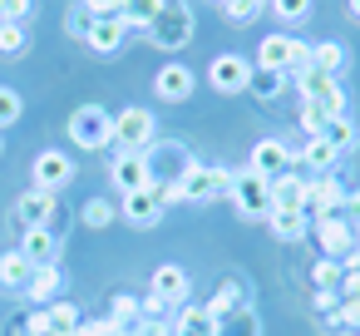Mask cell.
<instances>
[{
  "mask_svg": "<svg viewBox=\"0 0 360 336\" xmlns=\"http://www.w3.org/2000/svg\"><path fill=\"white\" fill-rule=\"evenodd\" d=\"M30 262H25V252L20 247H11L6 257H0V287H6V292H25V282H30Z\"/></svg>",
  "mask_w": 360,
  "mask_h": 336,
  "instance_id": "obj_25",
  "label": "cell"
},
{
  "mask_svg": "<svg viewBox=\"0 0 360 336\" xmlns=\"http://www.w3.org/2000/svg\"><path fill=\"white\" fill-rule=\"evenodd\" d=\"M311 232H316V242H321V257H335V262H345V257L355 252V228H350V218H345V213L311 218Z\"/></svg>",
  "mask_w": 360,
  "mask_h": 336,
  "instance_id": "obj_5",
  "label": "cell"
},
{
  "mask_svg": "<svg viewBox=\"0 0 360 336\" xmlns=\"http://www.w3.org/2000/svg\"><path fill=\"white\" fill-rule=\"evenodd\" d=\"M158 139V119H153V109H119L114 114V139H109V149L114 154H143L148 144Z\"/></svg>",
  "mask_w": 360,
  "mask_h": 336,
  "instance_id": "obj_2",
  "label": "cell"
},
{
  "mask_svg": "<svg viewBox=\"0 0 360 336\" xmlns=\"http://www.w3.org/2000/svg\"><path fill=\"white\" fill-rule=\"evenodd\" d=\"M163 306H183L188 301V292H193V282H188V272L178 267V262H163V267H153V287H148Z\"/></svg>",
  "mask_w": 360,
  "mask_h": 336,
  "instance_id": "obj_12",
  "label": "cell"
},
{
  "mask_svg": "<svg viewBox=\"0 0 360 336\" xmlns=\"http://www.w3.org/2000/svg\"><path fill=\"white\" fill-rule=\"evenodd\" d=\"M143 35L158 45V50H183L193 40V6L188 0H163L158 15L143 25Z\"/></svg>",
  "mask_w": 360,
  "mask_h": 336,
  "instance_id": "obj_1",
  "label": "cell"
},
{
  "mask_svg": "<svg viewBox=\"0 0 360 336\" xmlns=\"http://www.w3.org/2000/svg\"><path fill=\"white\" fill-rule=\"evenodd\" d=\"M232 168H217V163H193L183 178H178V188H183V203H212V198H222V193H232Z\"/></svg>",
  "mask_w": 360,
  "mask_h": 336,
  "instance_id": "obj_3",
  "label": "cell"
},
{
  "mask_svg": "<svg viewBox=\"0 0 360 336\" xmlns=\"http://www.w3.org/2000/svg\"><path fill=\"white\" fill-rule=\"evenodd\" d=\"M306 65H311V40H296V35H291V75L306 70Z\"/></svg>",
  "mask_w": 360,
  "mask_h": 336,
  "instance_id": "obj_43",
  "label": "cell"
},
{
  "mask_svg": "<svg viewBox=\"0 0 360 336\" xmlns=\"http://www.w3.org/2000/svg\"><path fill=\"white\" fill-rule=\"evenodd\" d=\"M94 20H99V15H94V11L84 6V0H79V6L70 11V35H75V40H89V30H94Z\"/></svg>",
  "mask_w": 360,
  "mask_h": 336,
  "instance_id": "obj_36",
  "label": "cell"
},
{
  "mask_svg": "<svg viewBox=\"0 0 360 336\" xmlns=\"http://www.w3.org/2000/svg\"><path fill=\"white\" fill-rule=\"evenodd\" d=\"M321 139H326L335 154H345V149H355V139H360V134H355V119H350V114H340V119H330V124H326V134H321Z\"/></svg>",
  "mask_w": 360,
  "mask_h": 336,
  "instance_id": "obj_28",
  "label": "cell"
},
{
  "mask_svg": "<svg viewBox=\"0 0 360 336\" xmlns=\"http://www.w3.org/2000/svg\"><path fill=\"white\" fill-rule=\"evenodd\" d=\"M345 60H350V55H345V45H340V40H316V45H311V65H316V70H326L330 80H340V75H345Z\"/></svg>",
  "mask_w": 360,
  "mask_h": 336,
  "instance_id": "obj_24",
  "label": "cell"
},
{
  "mask_svg": "<svg viewBox=\"0 0 360 336\" xmlns=\"http://www.w3.org/2000/svg\"><path fill=\"white\" fill-rule=\"evenodd\" d=\"M291 158H296V163H306V168H316V173H335V163H340V154H335L321 134H316V139H306L301 149H291Z\"/></svg>",
  "mask_w": 360,
  "mask_h": 336,
  "instance_id": "obj_21",
  "label": "cell"
},
{
  "mask_svg": "<svg viewBox=\"0 0 360 336\" xmlns=\"http://www.w3.org/2000/svg\"><path fill=\"white\" fill-rule=\"evenodd\" d=\"M335 292H340V297H360V272H345Z\"/></svg>",
  "mask_w": 360,
  "mask_h": 336,
  "instance_id": "obj_46",
  "label": "cell"
},
{
  "mask_svg": "<svg viewBox=\"0 0 360 336\" xmlns=\"http://www.w3.org/2000/svg\"><path fill=\"white\" fill-rule=\"evenodd\" d=\"M25 331H30V336H55V321H50V311H45V306H40V311H30Z\"/></svg>",
  "mask_w": 360,
  "mask_h": 336,
  "instance_id": "obj_42",
  "label": "cell"
},
{
  "mask_svg": "<svg viewBox=\"0 0 360 336\" xmlns=\"http://www.w3.org/2000/svg\"><path fill=\"white\" fill-rule=\"evenodd\" d=\"M227 198L237 203L242 218H266V213H271V183H266L262 173H252V168H242V173L232 178V193H227Z\"/></svg>",
  "mask_w": 360,
  "mask_h": 336,
  "instance_id": "obj_6",
  "label": "cell"
},
{
  "mask_svg": "<svg viewBox=\"0 0 360 336\" xmlns=\"http://www.w3.org/2000/svg\"><path fill=\"white\" fill-rule=\"evenodd\" d=\"M311 277H316V287H326V292H335V287H340V277H345V267H340L335 257H321Z\"/></svg>",
  "mask_w": 360,
  "mask_h": 336,
  "instance_id": "obj_33",
  "label": "cell"
},
{
  "mask_svg": "<svg viewBox=\"0 0 360 336\" xmlns=\"http://www.w3.org/2000/svg\"><path fill=\"white\" fill-rule=\"evenodd\" d=\"M75 178V163L60 154V149H45L40 158H35V188H45V193H55V188H65Z\"/></svg>",
  "mask_w": 360,
  "mask_h": 336,
  "instance_id": "obj_14",
  "label": "cell"
},
{
  "mask_svg": "<svg viewBox=\"0 0 360 336\" xmlns=\"http://www.w3.org/2000/svg\"><path fill=\"white\" fill-rule=\"evenodd\" d=\"M257 70L291 75V35H266V40L257 45Z\"/></svg>",
  "mask_w": 360,
  "mask_h": 336,
  "instance_id": "obj_20",
  "label": "cell"
},
{
  "mask_svg": "<svg viewBox=\"0 0 360 336\" xmlns=\"http://www.w3.org/2000/svg\"><path fill=\"white\" fill-rule=\"evenodd\" d=\"M345 218H350V228H360V188H350L345 193V208H340Z\"/></svg>",
  "mask_w": 360,
  "mask_h": 336,
  "instance_id": "obj_44",
  "label": "cell"
},
{
  "mask_svg": "<svg viewBox=\"0 0 360 336\" xmlns=\"http://www.w3.org/2000/svg\"><path fill=\"white\" fill-rule=\"evenodd\" d=\"M350 15H355V20H360V0H350Z\"/></svg>",
  "mask_w": 360,
  "mask_h": 336,
  "instance_id": "obj_47",
  "label": "cell"
},
{
  "mask_svg": "<svg viewBox=\"0 0 360 336\" xmlns=\"http://www.w3.org/2000/svg\"><path fill=\"white\" fill-rule=\"evenodd\" d=\"M0 154H6V134H0Z\"/></svg>",
  "mask_w": 360,
  "mask_h": 336,
  "instance_id": "obj_49",
  "label": "cell"
},
{
  "mask_svg": "<svg viewBox=\"0 0 360 336\" xmlns=\"http://www.w3.org/2000/svg\"><path fill=\"white\" fill-rule=\"evenodd\" d=\"M266 228L281 237V242H301L311 232V213L306 208H271L266 213Z\"/></svg>",
  "mask_w": 360,
  "mask_h": 336,
  "instance_id": "obj_15",
  "label": "cell"
},
{
  "mask_svg": "<svg viewBox=\"0 0 360 336\" xmlns=\"http://www.w3.org/2000/svg\"><path fill=\"white\" fill-rule=\"evenodd\" d=\"M262 6H266V0H222V11H227V20H257L262 15Z\"/></svg>",
  "mask_w": 360,
  "mask_h": 336,
  "instance_id": "obj_34",
  "label": "cell"
},
{
  "mask_svg": "<svg viewBox=\"0 0 360 336\" xmlns=\"http://www.w3.org/2000/svg\"><path fill=\"white\" fill-rule=\"evenodd\" d=\"M153 89H158V99H188L193 94V70L188 65H163Z\"/></svg>",
  "mask_w": 360,
  "mask_h": 336,
  "instance_id": "obj_22",
  "label": "cell"
},
{
  "mask_svg": "<svg viewBox=\"0 0 360 336\" xmlns=\"http://www.w3.org/2000/svg\"><path fill=\"white\" fill-rule=\"evenodd\" d=\"M114 188L119 193H139L153 183V168H148V154H114V168H109Z\"/></svg>",
  "mask_w": 360,
  "mask_h": 336,
  "instance_id": "obj_10",
  "label": "cell"
},
{
  "mask_svg": "<svg viewBox=\"0 0 360 336\" xmlns=\"http://www.w3.org/2000/svg\"><path fill=\"white\" fill-rule=\"evenodd\" d=\"M262 326H257V311L252 306H242V311H232V316H217V336H257Z\"/></svg>",
  "mask_w": 360,
  "mask_h": 336,
  "instance_id": "obj_29",
  "label": "cell"
},
{
  "mask_svg": "<svg viewBox=\"0 0 360 336\" xmlns=\"http://www.w3.org/2000/svg\"><path fill=\"white\" fill-rule=\"evenodd\" d=\"M306 203H311V178H301V173L271 178V208H306Z\"/></svg>",
  "mask_w": 360,
  "mask_h": 336,
  "instance_id": "obj_17",
  "label": "cell"
},
{
  "mask_svg": "<svg viewBox=\"0 0 360 336\" xmlns=\"http://www.w3.org/2000/svg\"><path fill=\"white\" fill-rule=\"evenodd\" d=\"M291 163H296V158H291V144H281V139H257V149H252V163H247V168H252V173H262V178L271 183V178L291 173Z\"/></svg>",
  "mask_w": 360,
  "mask_h": 336,
  "instance_id": "obj_9",
  "label": "cell"
},
{
  "mask_svg": "<svg viewBox=\"0 0 360 336\" xmlns=\"http://www.w3.org/2000/svg\"><path fill=\"white\" fill-rule=\"evenodd\" d=\"M30 45V30L25 25H6V20H0V55H20Z\"/></svg>",
  "mask_w": 360,
  "mask_h": 336,
  "instance_id": "obj_32",
  "label": "cell"
},
{
  "mask_svg": "<svg viewBox=\"0 0 360 336\" xmlns=\"http://www.w3.org/2000/svg\"><path fill=\"white\" fill-rule=\"evenodd\" d=\"M84 223H89V228H109V223H114V203H109V198H89V203H84Z\"/></svg>",
  "mask_w": 360,
  "mask_h": 336,
  "instance_id": "obj_37",
  "label": "cell"
},
{
  "mask_svg": "<svg viewBox=\"0 0 360 336\" xmlns=\"http://www.w3.org/2000/svg\"><path fill=\"white\" fill-rule=\"evenodd\" d=\"M20 252H25L30 267H50L55 252H60V237L50 228H30V232H20Z\"/></svg>",
  "mask_w": 360,
  "mask_h": 336,
  "instance_id": "obj_18",
  "label": "cell"
},
{
  "mask_svg": "<svg viewBox=\"0 0 360 336\" xmlns=\"http://www.w3.org/2000/svg\"><path fill=\"white\" fill-rule=\"evenodd\" d=\"M70 139H75V149H109V139H114V114L109 109H99V104H84V109H75V119H70Z\"/></svg>",
  "mask_w": 360,
  "mask_h": 336,
  "instance_id": "obj_4",
  "label": "cell"
},
{
  "mask_svg": "<svg viewBox=\"0 0 360 336\" xmlns=\"http://www.w3.org/2000/svg\"><path fill=\"white\" fill-rule=\"evenodd\" d=\"M158 6H163V0H124V6H119V20H124V25L139 35V30H143V25L158 15Z\"/></svg>",
  "mask_w": 360,
  "mask_h": 336,
  "instance_id": "obj_27",
  "label": "cell"
},
{
  "mask_svg": "<svg viewBox=\"0 0 360 336\" xmlns=\"http://www.w3.org/2000/svg\"><path fill=\"white\" fill-rule=\"evenodd\" d=\"M281 85H286V75H276V70H257V65H252V85H247V89H252L257 99H276Z\"/></svg>",
  "mask_w": 360,
  "mask_h": 336,
  "instance_id": "obj_31",
  "label": "cell"
},
{
  "mask_svg": "<svg viewBox=\"0 0 360 336\" xmlns=\"http://www.w3.org/2000/svg\"><path fill=\"white\" fill-rule=\"evenodd\" d=\"M271 11H276L286 25H296V20H306V15H311V0H271Z\"/></svg>",
  "mask_w": 360,
  "mask_h": 336,
  "instance_id": "obj_39",
  "label": "cell"
},
{
  "mask_svg": "<svg viewBox=\"0 0 360 336\" xmlns=\"http://www.w3.org/2000/svg\"><path fill=\"white\" fill-rule=\"evenodd\" d=\"M335 306H340V292L316 287V311H321V321H330V316H335Z\"/></svg>",
  "mask_w": 360,
  "mask_h": 336,
  "instance_id": "obj_41",
  "label": "cell"
},
{
  "mask_svg": "<svg viewBox=\"0 0 360 336\" xmlns=\"http://www.w3.org/2000/svg\"><path fill=\"white\" fill-rule=\"evenodd\" d=\"M173 336H217V316H212L207 306H188V301H183Z\"/></svg>",
  "mask_w": 360,
  "mask_h": 336,
  "instance_id": "obj_23",
  "label": "cell"
},
{
  "mask_svg": "<svg viewBox=\"0 0 360 336\" xmlns=\"http://www.w3.org/2000/svg\"><path fill=\"white\" fill-rule=\"evenodd\" d=\"M207 80H212L217 94H247V85H252V60H247V55H217V60L207 65Z\"/></svg>",
  "mask_w": 360,
  "mask_h": 336,
  "instance_id": "obj_7",
  "label": "cell"
},
{
  "mask_svg": "<svg viewBox=\"0 0 360 336\" xmlns=\"http://www.w3.org/2000/svg\"><path fill=\"white\" fill-rule=\"evenodd\" d=\"M129 35H134V30H129V25H124L119 15H99L84 45H89V50H99V55H114V50H119V45H124Z\"/></svg>",
  "mask_w": 360,
  "mask_h": 336,
  "instance_id": "obj_16",
  "label": "cell"
},
{
  "mask_svg": "<svg viewBox=\"0 0 360 336\" xmlns=\"http://www.w3.org/2000/svg\"><path fill=\"white\" fill-rule=\"evenodd\" d=\"M84 6H89L94 15H119V6H124V0H84Z\"/></svg>",
  "mask_w": 360,
  "mask_h": 336,
  "instance_id": "obj_45",
  "label": "cell"
},
{
  "mask_svg": "<svg viewBox=\"0 0 360 336\" xmlns=\"http://www.w3.org/2000/svg\"><path fill=\"white\" fill-rule=\"evenodd\" d=\"M109 316H114V321H124V326H129V321H134V316H139V297H129V292H119V297H114V301H109Z\"/></svg>",
  "mask_w": 360,
  "mask_h": 336,
  "instance_id": "obj_40",
  "label": "cell"
},
{
  "mask_svg": "<svg viewBox=\"0 0 360 336\" xmlns=\"http://www.w3.org/2000/svg\"><path fill=\"white\" fill-rule=\"evenodd\" d=\"M30 11H35V0H0V20L6 25H25Z\"/></svg>",
  "mask_w": 360,
  "mask_h": 336,
  "instance_id": "obj_38",
  "label": "cell"
},
{
  "mask_svg": "<svg viewBox=\"0 0 360 336\" xmlns=\"http://www.w3.org/2000/svg\"><path fill=\"white\" fill-rule=\"evenodd\" d=\"M119 213H124L134 228H153V223L163 218V203H158V193H153V183H148V188H139V193H124V198H119Z\"/></svg>",
  "mask_w": 360,
  "mask_h": 336,
  "instance_id": "obj_13",
  "label": "cell"
},
{
  "mask_svg": "<svg viewBox=\"0 0 360 336\" xmlns=\"http://www.w3.org/2000/svg\"><path fill=\"white\" fill-rule=\"evenodd\" d=\"M55 208H60V193H45V188H30L15 208H11V223L20 228V232H30V228H50V218H55Z\"/></svg>",
  "mask_w": 360,
  "mask_h": 336,
  "instance_id": "obj_8",
  "label": "cell"
},
{
  "mask_svg": "<svg viewBox=\"0 0 360 336\" xmlns=\"http://www.w3.org/2000/svg\"><path fill=\"white\" fill-rule=\"evenodd\" d=\"M60 292H65V272L50 262V267H35L30 272V282H25V297L30 301H40V306H50V301H60Z\"/></svg>",
  "mask_w": 360,
  "mask_h": 336,
  "instance_id": "obj_19",
  "label": "cell"
},
{
  "mask_svg": "<svg viewBox=\"0 0 360 336\" xmlns=\"http://www.w3.org/2000/svg\"><path fill=\"white\" fill-rule=\"evenodd\" d=\"M355 252H360V228H355Z\"/></svg>",
  "mask_w": 360,
  "mask_h": 336,
  "instance_id": "obj_48",
  "label": "cell"
},
{
  "mask_svg": "<svg viewBox=\"0 0 360 336\" xmlns=\"http://www.w3.org/2000/svg\"><path fill=\"white\" fill-rule=\"evenodd\" d=\"M45 311H50V321H55V336H70V331L84 321V316H79V306H75V301H65V297H60V301H50Z\"/></svg>",
  "mask_w": 360,
  "mask_h": 336,
  "instance_id": "obj_30",
  "label": "cell"
},
{
  "mask_svg": "<svg viewBox=\"0 0 360 336\" xmlns=\"http://www.w3.org/2000/svg\"><path fill=\"white\" fill-rule=\"evenodd\" d=\"M242 306H252V301H247V282H242V277H232V282H227L222 292H212V301H207V311H212V316H232V311H242Z\"/></svg>",
  "mask_w": 360,
  "mask_h": 336,
  "instance_id": "obj_26",
  "label": "cell"
},
{
  "mask_svg": "<svg viewBox=\"0 0 360 336\" xmlns=\"http://www.w3.org/2000/svg\"><path fill=\"white\" fill-rule=\"evenodd\" d=\"M345 193H350V188H345L335 173H316V178H311V203H306V213H311V218L340 213V208H345Z\"/></svg>",
  "mask_w": 360,
  "mask_h": 336,
  "instance_id": "obj_11",
  "label": "cell"
},
{
  "mask_svg": "<svg viewBox=\"0 0 360 336\" xmlns=\"http://www.w3.org/2000/svg\"><path fill=\"white\" fill-rule=\"evenodd\" d=\"M20 109H25V104H20V94H15L11 85H0V129H11V124L20 119Z\"/></svg>",
  "mask_w": 360,
  "mask_h": 336,
  "instance_id": "obj_35",
  "label": "cell"
}]
</instances>
